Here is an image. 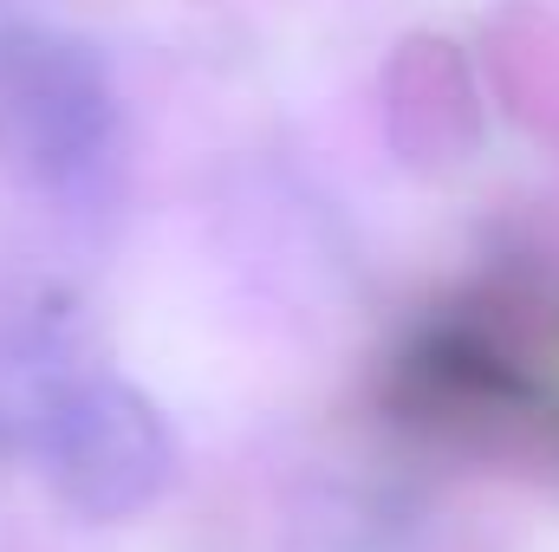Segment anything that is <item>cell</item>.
I'll return each mask as SVG.
<instances>
[{"label":"cell","mask_w":559,"mask_h":552,"mask_svg":"<svg viewBox=\"0 0 559 552\" xmlns=\"http://www.w3.org/2000/svg\"><path fill=\"white\" fill-rule=\"evenodd\" d=\"M33 455L52 494L85 520H131L176 475V435L163 410L118 371H79L46 404Z\"/></svg>","instance_id":"cell-2"},{"label":"cell","mask_w":559,"mask_h":552,"mask_svg":"<svg viewBox=\"0 0 559 552\" xmlns=\"http://www.w3.org/2000/svg\"><path fill=\"white\" fill-rule=\"evenodd\" d=\"M118 131L105 59L59 26H0V163L26 182H85Z\"/></svg>","instance_id":"cell-1"}]
</instances>
